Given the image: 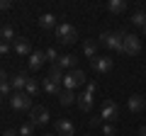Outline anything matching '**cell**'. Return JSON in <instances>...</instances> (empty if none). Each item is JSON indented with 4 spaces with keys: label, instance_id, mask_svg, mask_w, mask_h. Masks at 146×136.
I'll list each match as a JSON object with an SVG mask.
<instances>
[{
    "label": "cell",
    "instance_id": "obj_1",
    "mask_svg": "<svg viewBox=\"0 0 146 136\" xmlns=\"http://www.w3.org/2000/svg\"><path fill=\"white\" fill-rule=\"evenodd\" d=\"M122 42H124V32H102L100 34V44L112 49V51H117V53H124Z\"/></svg>",
    "mask_w": 146,
    "mask_h": 136
},
{
    "label": "cell",
    "instance_id": "obj_2",
    "mask_svg": "<svg viewBox=\"0 0 146 136\" xmlns=\"http://www.w3.org/2000/svg\"><path fill=\"white\" fill-rule=\"evenodd\" d=\"M100 119L110 121V124L122 119V110H119V105H117L115 100H105L102 102V107H100Z\"/></svg>",
    "mask_w": 146,
    "mask_h": 136
},
{
    "label": "cell",
    "instance_id": "obj_3",
    "mask_svg": "<svg viewBox=\"0 0 146 136\" xmlns=\"http://www.w3.org/2000/svg\"><path fill=\"white\" fill-rule=\"evenodd\" d=\"M54 32H56V42L66 44V46L76 44V39H78V32H76V27L68 24V22H61V24H58Z\"/></svg>",
    "mask_w": 146,
    "mask_h": 136
},
{
    "label": "cell",
    "instance_id": "obj_4",
    "mask_svg": "<svg viewBox=\"0 0 146 136\" xmlns=\"http://www.w3.org/2000/svg\"><path fill=\"white\" fill-rule=\"evenodd\" d=\"M85 85H88V78H85V73L80 71V68H73V71H68L66 78H63V88H66V90L85 88Z\"/></svg>",
    "mask_w": 146,
    "mask_h": 136
},
{
    "label": "cell",
    "instance_id": "obj_5",
    "mask_svg": "<svg viewBox=\"0 0 146 136\" xmlns=\"http://www.w3.org/2000/svg\"><path fill=\"white\" fill-rule=\"evenodd\" d=\"M10 105H12V110H17V112H25V110L29 112L32 107H34L32 105V97L27 92H12L10 95Z\"/></svg>",
    "mask_w": 146,
    "mask_h": 136
},
{
    "label": "cell",
    "instance_id": "obj_6",
    "mask_svg": "<svg viewBox=\"0 0 146 136\" xmlns=\"http://www.w3.org/2000/svg\"><path fill=\"white\" fill-rule=\"evenodd\" d=\"M122 49H124L127 56H136V53L141 51V37L124 32V42H122Z\"/></svg>",
    "mask_w": 146,
    "mask_h": 136
},
{
    "label": "cell",
    "instance_id": "obj_7",
    "mask_svg": "<svg viewBox=\"0 0 146 136\" xmlns=\"http://www.w3.org/2000/svg\"><path fill=\"white\" fill-rule=\"evenodd\" d=\"M49 121V110L44 105H34L29 110V124H34V126H44Z\"/></svg>",
    "mask_w": 146,
    "mask_h": 136
},
{
    "label": "cell",
    "instance_id": "obj_8",
    "mask_svg": "<svg viewBox=\"0 0 146 136\" xmlns=\"http://www.w3.org/2000/svg\"><path fill=\"white\" fill-rule=\"evenodd\" d=\"M90 66H93L95 73H107V71H112V58L110 56H95L90 61Z\"/></svg>",
    "mask_w": 146,
    "mask_h": 136
},
{
    "label": "cell",
    "instance_id": "obj_9",
    "mask_svg": "<svg viewBox=\"0 0 146 136\" xmlns=\"http://www.w3.org/2000/svg\"><path fill=\"white\" fill-rule=\"evenodd\" d=\"M56 136H76V126L68 119H58L56 121Z\"/></svg>",
    "mask_w": 146,
    "mask_h": 136
},
{
    "label": "cell",
    "instance_id": "obj_10",
    "mask_svg": "<svg viewBox=\"0 0 146 136\" xmlns=\"http://www.w3.org/2000/svg\"><path fill=\"white\" fill-rule=\"evenodd\" d=\"M15 53H20V56H27V58H29V56H32V44H29V39L17 37V39H15Z\"/></svg>",
    "mask_w": 146,
    "mask_h": 136
},
{
    "label": "cell",
    "instance_id": "obj_11",
    "mask_svg": "<svg viewBox=\"0 0 146 136\" xmlns=\"http://www.w3.org/2000/svg\"><path fill=\"white\" fill-rule=\"evenodd\" d=\"M127 107H129V112L139 114V112H144V107H146V100L141 97V95H131V97L127 100Z\"/></svg>",
    "mask_w": 146,
    "mask_h": 136
},
{
    "label": "cell",
    "instance_id": "obj_12",
    "mask_svg": "<svg viewBox=\"0 0 146 136\" xmlns=\"http://www.w3.org/2000/svg\"><path fill=\"white\" fill-rule=\"evenodd\" d=\"M44 61H46L44 51H32V56H29V61H27V66H29V71H39V68L44 66Z\"/></svg>",
    "mask_w": 146,
    "mask_h": 136
},
{
    "label": "cell",
    "instance_id": "obj_13",
    "mask_svg": "<svg viewBox=\"0 0 146 136\" xmlns=\"http://www.w3.org/2000/svg\"><path fill=\"white\" fill-rule=\"evenodd\" d=\"M76 63H78V58L71 56V53H66V56H58L56 66L61 68V71H73V68H76Z\"/></svg>",
    "mask_w": 146,
    "mask_h": 136
},
{
    "label": "cell",
    "instance_id": "obj_14",
    "mask_svg": "<svg viewBox=\"0 0 146 136\" xmlns=\"http://www.w3.org/2000/svg\"><path fill=\"white\" fill-rule=\"evenodd\" d=\"M46 78L51 80V83H58V85H63V78H66V73H63L61 68H58L56 63H54V66L49 68V73H46Z\"/></svg>",
    "mask_w": 146,
    "mask_h": 136
},
{
    "label": "cell",
    "instance_id": "obj_15",
    "mask_svg": "<svg viewBox=\"0 0 146 136\" xmlns=\"http://www.w3.org/2000/svg\"><path fill=\"white\" fill-rule=\"evenodd\" d=\"M58 102H61L63 107H68V105H73V102H78V95L73 92V90H66V88H63L61 95H58Z\"/></svg>",
    "mask_w": 146,
    "mask_h": 136
},
{
    "label": "cell",
    "instance_id": "obj_16",
    "mask_svg": "<svg viewBox=\"0 0 146 136\" xmlns=\"http://www.w3.org/2000/svg\"><path fill=\"white\" fill-rule=\"evenodd\" d=\"M78 107H80L83 112H90V110H93V92L85 90L83 95H78Z\"/></svg>",
    "mask_w": 146,
    "mask_h": 136
},
{
    "label": "cell",
    "instance_id": "obj_17",
    "mask_svg": "<svg viewBox=\"0 0 146 136\" xmlns=\"http://www.w3.org/2000/svg\"><path fill=\"white\" fill-rule=\"evenodd\" d=\"M39 27H42V29H56L58 22H56L54 15H42V17H39Z\"/></svg>",
    "mask_w": 146,
    "mask_h": 136
},
{
    "label": "cell",
    "instance_id": "obj_18",
    "mask_svg": "<svg viewBox=\"0 0 146 136\" xmlns=\"http://www.w3.org/2000/svg\"><path fill=\"white\" fill-rule=\"evenodd\" d=\"M10 85H12V90H15V92H25V85H27V78H25V75H22V73H17V75H12Z\"/></svg>",
    "mask_w": 146,
    "mask_h": 136
},
{
    "label": "cell",
    "instance_id": "obj_19",
    "mask_svg": "<svg viewBox=\"0 0 146 136\" xmlns=\"http://www.w3.org/2000/svg\"><path fill=\"white\" fill-rule=\"evenodd\" d=\"M107 10L112 12V15H122V12L127 10V3H124V0H110V3H107Z\"/></svg>",
    "mask_w": 146,
    "mask_h": 136
},
{
    "label": "cell",
    "instance_id": "obj_20",
    "mask_svg": "<svg viewBox=\"0 0 146 136\" xmlns=\"http://www.w3.org/2000/svg\"><path fill=\"white\" fill-rule=\"evenodd\" d=\"M0 37H3V42H15V29H12L10 24H3L0 27Z\"/></svg>",
    "mask_w": 146,
    "mask_h": 136
},
{
    "label": "cell",
    "instance_id": "obj_21",
    "mask_svg": "<svg viewBox=\"0 0 146 136\" xmlns=\"http://www.w3.org/2000/svg\"><path fill=\"white\" fill-rule=\"evenodd\" d=\"M83 53L93 61V58L98 56V44H95V42H83Z\"/></svg>",
    "mask_w": 146,
    "mask_h": 136
},
{
    "label": "cell",
    "instance_id": "obj_22",
    "mask_svg": "<svg viewBox=\"0 0 146 136\" xmlns=\"http://www.w3.org/2000/svg\"><path fill=\"white\" fill-rule=\"evenodd\" d=\"M39 88H42V85L36 83V80H34V78H27V85H25V92H27V95H29V97H34V95H36V92H39Z\"/></svg>",
    "mask_w": 146,
    "mask_h": 136
},
{
    "label": "cell",
    "instance_id": "obj_23",
    "mask_svg": "<svg viewBox=\"0 0 146 136\" xmlns=\"http://www.w3.org/2000/svg\"><path fill=\"white\" fill-rule=\"evenodd\" d=\"M44 90H46L49 95H61V85H58V83H51L49 78H44Z\"/></svg>",
    "mask_w": 146,
    "mask_h": 136
},
{
    "label": "cell",
    "instance_id": "obj_24",
    "mask_svg": "<svg viewBox=\"0 0 146 136\" xmlns=\"http://www.w3.org/2000/svg\"><path fill=\"white\" fill-rule=\"evenodd\" d=\"M131 24H134V27H144V24H146V12H144V10L134 12V17H131Z\"/></svg>",
    "mask_w": 146,
    "mask_h": 136
},
{
    "label": "cell",
    "instance_id": "obj_25",
    "mask_svg": "<svg viewBox=\"0 0 146 136\" xmlns=\"http://www.w3.org/2000/svg\"><path fill=\"white\" fill-rule=\"evenodd\" d=\"M32 131H34V124H22L17 134H20V136H32Z\"/></svg>",
    "mask_w": 146,
    "mask_h": 136
},
{
    "label": "cell",
    "instance_id": "obj_26",
    "mask_svg": "<svg viewBox=\"0 0 146 136\" xmlns=\"http://www.w3.org/2000/svg\"><path fill=\"white\" fill-rule=\"evenodd\" d=\"M44 56H46V61H54V63L58 61V51H56V49H46V51H44Z\"/></svg>",
    "mask_w": 146,
    "mask_h": 136
},
{
    "label": "cell",
    "instance_id": "obj_27",
    "mask_svg": "<svg viewBox=\"0 0 146 136\" xmlns=\"http://www.w3.org/2000/svg\"><path fill=\"white\" fill-rule=\"evenodd\" d=\"M10 92H12V85H10V80L0 83V95H10Z\"/></svg>",
    "mask_w": 146,
    "mask_h": 136
},
{
    "label": "cell",
    "instance_id": "obj_28",
    "mask_svg": "<svg viewBox=\"0 0 146 136\" xmlns=\"http://www.w3.org/2000/svg\"><path fill=\"white\" fill-rule=\"evenodd\" d=\"M115 134H117V129L112 124H105L102 126V136H115Z\"/></svg>",
    "mask_w": 146,
    "mask_h": 136
},
{
    "label": "cell",
    "instance_id": "obj_29",
    "mask_svg": "<svg viewBox=\"0 0 146 136\" xmlns=\"http://www.w3.org/2000/svg\"><path fill=\"white\" fill-rule=\"evenodd\" d=\"M10 7H12L10 0H0V10H10Z\"/></svg>",
    "mask_w": 146,
    "mask_h": 136
},
{
    "label": "cell",
    "instance_id": "obj_30",
    "mask_svg": "<svg viewBox=\"0 0 146 136\" xmlns=\"http://www.w3.org/2000/svg\"><path fill=\"white\" fill-rule=\"evenodd\" d=\"M85 90H88V92H93V95H95V90H98V83H88V85H85Z\"/></svg>",
    "mask_w": 146,
    "mask_h": 136
},
{
    "label": "cell",
    "instance_id": "obj_31",
    "mask_svg": "<svg viewBox=\"0 0 146 136\" xmlns=\"http://www.w3.org/2000/svg\"><path fill=\"white\" fill-rule=\"evenodd\" d=\"M10 51V46H7V42H0V53H7Z\"/></svg>",
    "mask_w": 146,
    "mask_h": 136
},
{
    "label": "cell",
    "instance_id": "obj_32",
    "mask_svg": "<svg viewBox=\"0 0 146 136\" xmlns=\"http://www.w3.org/2000/svg\"><path fill=\"white\" fill-rule=\"evenodd\" d=\"M5 80H7V75H5V71L0 68V83H5Z\"/></svg>",
    "mask_w": 146,
    "mask_h": 136
},
{
    "label": "cell",
    "instance_id": "obj_33",
    "mask_svg": "<svg viewBox=\"0 0 146 136\" xmlns=\"http://www.w3.org/2000/svg\"><path fill=\"white\" fill-rule=\"evenodd\" d=\"M3 136H20V134H17V131H12V129H10V131H5V134H3Z\"/></svg>",
    "mask_w": 146,
    "mask_h": 136
},
{
    "label": "cell",
    "instance_id": "obj_34",
    "mask_svg": "<svg viewBox=\"0 0 146 136\" xmlns=\"http://www.w3.org/2000/svg\"><path fill=\"white\" fill-rule=\"evenodd\" d=\"M139 136H146V124H144V126L139 129Z\"/></svg>",
    "mask_w": 146,
    "mask_h": 136
},
{
    "label": "cell",
    "instance_id": "obj_35",
    "mask_svg": "<svg viewBox=\"0 0 146 136\" xmlns=\"http://www.w3.org/2000/svg\"><path fill=\"white\" fill-rule=\"evenodd\" d=\"M0 105H3V95H0Z\"/></svg>",
    "mask_w": 146,
    "mask_h": 136
},
{
    "label": "cell",
    "instance_id": "obj_36",
    "mask_svg": "<svg viewBox=\"0 0 146 136\" xmlns=\"http://www.w3.org/2000/svg\"><path fill=\"white\" fill-rule=\"evenodd\" d=\"M144 34H146V24H144Z\"/></svg>",
    "mask_w": 146,
    "mask_h": 136
},
{
    "label": "cell",
    "instance_id": "obj_37",
    "mask_svg": "<svg viewBox=\"0 0 146 136\" xmlns=\"http://www.w3.org/2000/svg\"><path fill=\"white\" fill-rule=\"evenodd\" d=\"M46 136H56V134H46Z\"/></svg>",
    "mask_w": 146,
    "mask_h": 136
},
{
    "label": "cell",
    "instance_id": "obj_38",
    "mask_svg": "<svg viewBox=\"0 0 146 136\" xmlns=\"http://www.w3.org/2000/svg\"><path fill=\"white\" fill-rule=\"evenodd\" d=\"M85 136H88V134H85Z\"/></svg>",
    "mask_w": 146,
    "mask_h": 136
}]
</instances>
